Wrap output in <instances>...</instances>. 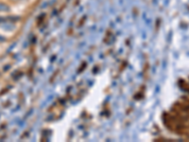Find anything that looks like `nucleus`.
I'll use <instances>...</instances> for the list:
<instances>
[{"label":"nucleus","mask_w":189,"mask_h":142,"mask_svg":"<svg viewBox=\"0 0 189 142\" xmlns=\"http://www.w3.org/2000/svg\"><path fill=\"white\" fill-rule=\"evenodd\" d=\"M0 10H1V11H4V10H8V8H7V7H6L5 5L0 4Z\"/></svg>","instance_id":"nucleus-1"}]
</instances>
